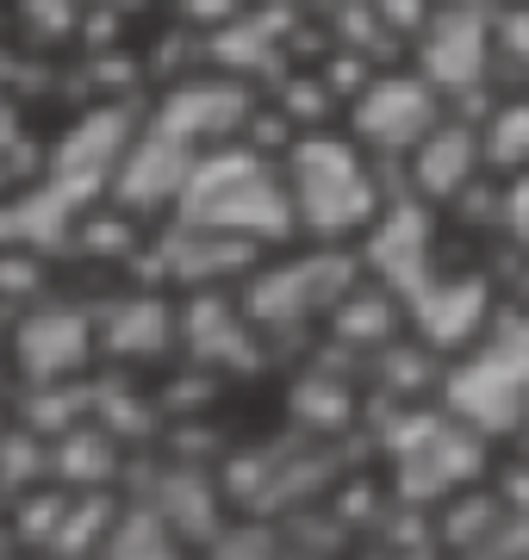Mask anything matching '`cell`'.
I'll return each instance as SVG.
<instances>
[{
	"label": "cell",
	"mask_w": 529,
	"mask_h": 560,
	"mask_svg": "<svg viewBox=\"0 0 529 560\" xmlns=\"http://www.w3.org/2000/svg\"><path fill=\"white\" fill-rule=\"evenodd\" d=\"M262 256H268V243H256V237L175 219V231H168L156 261H163V275L175 280V287H224L231 275H249Z\"/></svg>",
	"instance_id": "14"
},
{
	"label": "cell",
	"mask_w": 529,
	"mask_h": 560,
	"mask_svg": "<svg viewBox=\"0 0 529 560\" xmlns=\"http://www.w3.org/2000/svg\"><path fill=\"white\" fill-rule=\"evenodd\" d=\"M293 7H299V13H306V20H330V13H337V7H343V0H293Z\"/></svg>",
	"instance_id": "27"
},
{
	"label": "cell",
	"mask_w": 529,
	"mask_h": 560,
	"mask_svg": "<svg viewBox=\"0 0 529 560\" xmlns=\"http://www.w3.org/2000/svg\"><path fill=\"white\" fill-rule=\"evenodd\" d=\"M405 168V194L430 206H455L473 180L486 175V156H480V125L461 119V113H443V125H430L424 143L399 156Z\"/></svg>",
	"instance_id": "12"
},
{
	"label": "cell",
	"mask_w": 529,
	"mask_h": 560,
	"mask_svg": "<svg viewBox=\"0 0 529 560\" xmlns=\"http://www.w3.org/2000/svg\"><path fill=\"white\" fill-rule=\"evenodd\" d=\"M119 436L106 430L101 418H82L69 423L62 436H50V474L69 480L75 492H94V486H113L119 480Z\"/></svg>",
	"instance_id": "17"
},
{
	"label": "cell",
	"mask_w": 529,
	"mask_h": 560,
	"mask_svg": "<svg viewBox=\"0 0 529 560\" xmlns=\"http://www.w3.org/2000/svg\"><path fill=\"white\" fill-rule=\"evenodd\" d=\"M75 249H87V256H131L138 249V212H125L119 200L82 212L75 219Z\"/></svg>",
	"instance_id": "22"
},
{
	"label": "cell",
	"mask_w": 529,
	"mask_h": 560,
	"mask_svg": "<svg viewBox=\"0 0 529 560\" xmlns=\"http://www.w3.org/2000/svg\"><path fill=\"white\" fill-rule=\"evenodd\" d=\"M387 460H392V474H399V499L405 504H443L448 492L480 480L486 436L473 423H461L448 405H436V411L411 405L405 418L387 430Z\"/></svg>",
	"instance_id": "5"
},
{
	"label": "cell",
	"mask_w": 529,
	"mask_h": 560,
	"mask_svg": "<svg viewBox=\"0 0 529 560\" xmlns=\"http://www.w3.org/2000/svg\"><path fill=\"white\" fill-rule=\"evenodd\" d=\"M492 75L529 88V0H492Z\"/></svg>",
	"instance_id": "19"
},
{
	"label": "cell",
	"mask_w": 529,
	"mask_h": 560,
	"mask_svg": "<svg viewBox=\"0 0 529 560\" xmlns=\"http://www.w3.org/2000/svg\"><path fill=\"white\" fill-rule=\"evenodd\" d=\"M256 101H262V94H256V81L212 69V75H187V81H175V88H163V101H156L150 125H163V131L187 138L193 150H205V143L244 138Z\"/></svg>",
	"instance_id": "10"
},
{
	"label": "cell",
	"mask_w": 529,
	"mask_h": 560,
	"mask_svg": "<svg viewBox=\"0 0 529 560\" xmlns=\"http://www.w3.org/2000/svg\"><path fill=\"white\" fill-rule=\"evenodd\" d=\"M101 330V349L106 355H125V361H150L181 342V305H168L163 293H125L113 312L94 318Z\"/></svg>",
	"instance_id": "15"
},
{
	"label": "cell",
	"mask_w": 529,
	"mask_h": 560,
	"mask_svg": "<svg viewBox=\"0 0 529 560\" xmlns=\"http://www.w3.org/2000/svg\"><path fill=\"white\" fill-rule=\"evenodd\" d=\"M492 312H498V293L486 275H443L436 268L405 293V330L436 355H461L468 342H480Z\"/></svg>",
	"instance_id": "8"
},
{
	"label": "cell",
	"mask_w": 529,
	"mask_h": 560,
	"mask_svg": "<svg viewBox=\"0 0 529 560\" xmlns=\"http://www.w3.org/2000/svg\"><path fill=\"white\" fill-rule=\"evenodd\" d=\"M293 418L306 423V430H343L355 418V399H349L343 381H330V374H306V381L293 386Z\"/></svg>",
	"instance_id": "21"
},
{
	"label": "cell",
	"mask_w": 529,
	"mask_h": 560,
	"mask_svg": "<svg viewBox=\"0 0 529 560\" xmlns=\"http://www.w3.org/2000/svg\"><path fill=\"white\" fill-rule=\"evenodd\" d=\"M7 150H20V106L0 88V156H7Z\"/></svg>",
	"instance_id": "26"
},
{
	"label": "cell",
	"mask_w": 529,
	"mask_h": 560,
	"mask_svg": "<svg viewBox=\"0 0 529 560\" xmlns=\"http://www.w3.org/2000/svg\"><path fill=\"white\" fill-rule=\"evenodd\" d=\"M443 405L480 436L529 430V305L510 300L492 312L486 337L468 342L443 374Z\"/></svg>",
	"instance_id": "3"
},
{
	"label": "cell",
	"mask_w": 529,
	"mask_h": 560,
	"mask_svg": "<svg viewBox=\"0 0 529 560\" xmlns=\"http://www.w3.org/2000/svg\"><path fill=\"white\" fill-rule=\"evenodd\" d=\"M430 7H436V0H374V13H380V20H387L405 44H411V32L430 20Z\"/></svg>",
	"instance_id": "25"
},
{
	"label": "cell",
	"mask_w": 529,
	"mask_h": 560,
	"mask_svg": "<svg viewBox=\"0 0 529 560\" xmlns=\"http://www.w3.org/2000/svg\"><path fill=\"white\" fill-rule=\"evenodd\" d=\"M411 69L436 81L448 101L498 81L492 75V0H436L430 20L411 32Z\"/></svg>",
	"instance_id": "7"
},
{
	"label": "cell",
	"mask_w": 529,
	"mask_h": 560,
	"mask_svg": "<svg viewBox=\"0 0 529 560\" xmlns=\"http://www.w3.org/2000/svg\"><path fill=\"white\" fill-rule=\"evenodd\" d=\"M274 106H281V113L299 125V131H325V119L337 113V94H330L325 69H299V75H281V88H274Z\"/></svg>",
	"instance_id": "20"
},
{
	"label": "cell",
	"mask_w": 529,
	"mask_h": 560,
	"mask_svg": "<svg viewBox=\"0 0 529 560\" xmlns=\"http://www.w3.org/2000/svg\"><path fill=\"white\" fill-rule=\"evenodd\" d=\"M480 156H486V175L498 180L529 168V88L492 101V113L480 119Z\"/></svg>",
	"instance_id": "18"
},
{
	"label": "cell",
	"mask_w": 529,
	"mask_h": 560,
	"mask_svg": "<svg viewBox=\"0 0 529 560\" xmlns=\"http://www.w3.org/2000/svg\"><path fill=\"white\" fill-rule=\"evenodd\" d=\"M443 113H448V94L418 69H374L367 88L343 106L349 138L374 162H399L405 150H418L430 125H443Z\"/></svg>",
	"instance_id": "6"
},
{
	"label": "cell",
	"mask_w": 529,
	"mask_h": 560,
	"mask_svg": "<svg viewBox=\"0 0 529 560\" xmlns=\"http://www.w3.org/2000/svg\"><path fill=\"white\" fill-rule=\"evenodd\" d=\"M249 0H175V20L193 25V32H219L224 20H237Z\"/></svg>",
	"instance_id": "24"
},
{
	"label": "cell",
	"mask_w": 529,
	"mask_h": 560,
	"mask_svg": "<svg viewBox=\"0 0 529 560\" xmlns=\"http://www.w3.org/2000/svg\"><path fill=\"white\" fill-rule=\"evenodd\" d=\"M281 168H286V187H293L299 237L311 243H362L367 224L387 206L380 168L349 131L343 138L337 131H299L293 150L281 156Z\"/></svg>",
	"instance_id": "2"
},
{
	"label": "cell",
	"mask_w": 529,
	"mask_h": 560,
	"mask_svg": "<svg viewBox=\"0 0 529 560\" xmlns=\"http://www.w3.org/2000/svg\"><path fill=\"white\" fill-rule=\"evenodd\" d=\"M101 349V330L94 318L69 312V305H32L13 330V361L32 386L38 381H75Z\"/></svg>",
	"instance_id": "13"
},
{
	"label": "cell",
	"mask_w": 529,
	"mask_h": 560,
	"mask_svg": "<svg viewBox=\"0 0 529 560\" xmlns=\"http://www.w3.org/2000/svg\"><path fill=\"white\" fill-rule=\"evenodd\" d=\"M505 237L529 256V168H517L505 180Z\"/></svg>",
	"instance_id": "23"
},
{
	"label": "cell",
	"mask_w": 529,
	"mask_h": 560,
	"mask_svg": "<svg viewBox=\"0 0 529 560\" xmlns=\"http://www.w3.org/2000/svg\"><path fill=\"white\" fill-rule=\"evenodd\" d=\"M175 219L212 224V231H237L268 249H286L299 237V212H293V187H286L281 156H262L256 143H205L193 156V175L181 187Z\"/></svg>",
	"instance_id": "1"
},
{
	"label": "cell",
	"mask_w": 529,
	"mask_h": 560,
	"mask_svg": "<svg viewBox=\"0 0 529 560\" xmlns=\"http://www.w3.org/2000/svg\"><path fill=\"white\" fill-rule=\"evenodd\" d=\"M286 32L268 13H256V7H244L237 20H224L219 32H205V62L212 69H224V75H274V57H281Z\"/></svg>",
	"instance_id": "16"
},
{
	"label": "cell",
	"mask_w": 529,
	"mask_h": 560,
	"mask_svg": "<svg viewBox=\"0 0 529 560\" xmlns=\"http://www.w3.org/2000/svg\"><path fill=\"white\" fill-rule=\"evenodd\" d=\"M193 156H200V150H193L187 138H175V131H163V125L143 119L138 131H131V143L119 150V162H113L106 200H119L125 212H138V219H150V212H175L187 175H193Z\"/></svg>",
	"instance_id": "9"
},
{
	"label": "cell",
	"mask_w": 529,
	"mask_h": 560,
	"mask_svg": "<svg viewBox=\"0 0 529 560\" xmlns=\"http://www.w3.org/2000/svg\"><path fill=\"white\" fill-rule=\"evenodd\" d=\"M436 206L418 200V194H399V200L380 206V219L367 224L362 237V268L374 280H387L392 293L405 300L418 280L436 275Z\"/></svg>",
	"instance_id": "11"
},
{
	"label": "cell",
	"mask_w": 529,
	"mask_h": 560,
	"mask_svg": "<svg viewBox=\"0 0 529 560\" xmlns=\"http://www.w3.org/2000/svg\"><path fill=\"white\" fill-rule=\"evenodd\" d=\"M362 256H349V243H318L299 256H274L249 268V287L237 293L256 330H293V324H325L349 287L362 280Z\"/></svg>",
	"instance_id": "4"
}]
</instances>
